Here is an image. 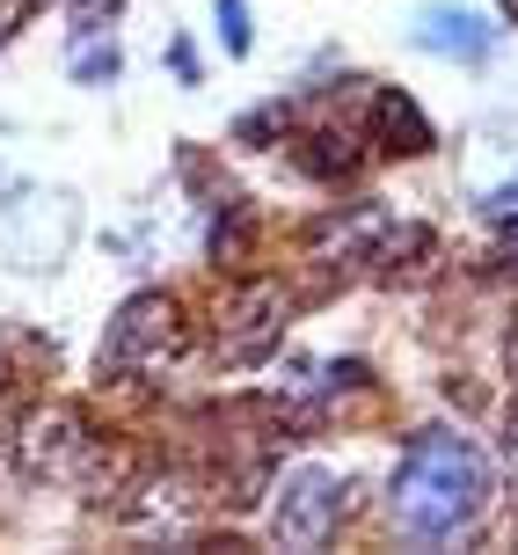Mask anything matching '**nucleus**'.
I'll return each mask as SVG.
<instances>
[{"label":"nucleus","instance_id":"1","mask_svg":"<svg viewBox=\"0 0 518 555\" xmlns=\"http://www.w3.org/2000/svg\"><path fill=\"white\" fill-rule=\"evenodd\" d=\"M490 504V461L482 446H467L461 431H424L410 446V461L394 468V527L410 541H453V533Z\"/></svg>","mask_w":518,"mask_h":555},{"label":"nucleus","instance_id":"2","mask_svg":"<svg viewBox=\"0 0 518 555\" xmlns=\"http://www.w3.org/2000/svg\"><path fill=\"white\" fill-rule=\"evenodd\" d=\"M183 307L168 293H132V300L109 314V336H103V373H154V365L183 359Z\"/></svg>","mask_w":518,"mask_h":555},{"label":"nucleus","instance_id":"3","mask_svg":"<svg viewBox=\"0 0 518 555\" xmlns=\"http://www.w3.org/2000/svg\"><path fill=\"white\" fill-rule=\"evenodd\" d=\"M285 307H293V300H285L277 278H248V285H234V293L219 300V314H212L219 359H226V365H256L277 336H285Z\"/></svg>","mask_w":518,"mask_h":555},{"label":"nucleus","instance_id":"4","mask_svg":"<svg viewBox=\"0 0 518 555\" xmlns=\"http://www.w3.org/2000/svg\"><path fill=\"white\" fill-rule=\"evenodd\" d=\"M336 512H344V482L328 468H300L285 482V498L271 512V533L277 548H322L328 533H336Z\"/></svg>","mask_w":518,"mask_h":555},{"label":"nucleus","instance_id":"5","mask_svg":"<svg viewBox=\"0 0 518 555\" xmlns=\"http://www.w3.org/2000/svg\"><path fill=\"white\" fill-rule=\"evenodd\" d=\"M23 468L44 475V482H88V468H95V439L81 431V416L59 410V416H44V424H29L23 431Z\"/></svg>","mask_w":518,"mask_h":555},{"label":"nucleus","instance_id":"6","mask_svg":"<svg viewBox=\"0 0 518 555\" xmlns=\"http://www.w3.org/2000/svg\"><path fill=\"white\" fill-rule=\"evenodd\" d=\"M416 44L424 52H445V59H482L490 52V23L467 15V8H424L416 15Z\"/></svg>","mask_w":518,"mask_h":555},{"label":"nucleus","instance_id":"7","mask_svg":"<svg viewBox=\"0 0 518 555\" xmlns=\"http://www.w3.org/2000/svg\"><path fill=\"white\" fill-rule=\"evenodd\" d=\"M373 139H380L387 154H424L431 146V125H424V111H416L402 88H380L373 95Z\"/></svg>","mask_w":518,"mask_h":555},{"label":"nucleus","instance_id":"8","mask_svg":"<svg viewBox=\"0 0 518 555\" xmlns=\"http://www.w3.org/2000/svg\"><path fill=\"white\" fill-rule=\"evenodd\" d=\"M314 146H300V162L314 168V176H351L358 168V146H336V132H307Z\"/></svg>","mask_w":518,"mask_h":555},{"label":"nucleus","instance_id":"9","mask_svg":"<svg viewBox=\"0 0 518 555\" xmlns=\"http://www.w3.org/2000/svg\"><path fill=\"white\" fill-rule=\"evenodd\" d=\"M219 37H226V52H248V8L242 0H219Z\"/></svg>","mask_w":518,"mask_h":555},{"label":"nucleus","instance_id":"10","mask_svg":"<svg viewBox=\"0 0 518 555\" xmlns=\"http://www.w3.org/2000/svg\"><path fill=\"white\" fill-rule=\"evenodd\" d=\"M504 446L518 453V402H511V416H504Z\"/></svg>","mask_w":518,"mask_h":555},{"label":"nucleus","instance_id":"11","mask_svg":"<svg viewBox=\"0 0 518 555\" xmlns=\"http://www.w3.org/2000/svg\"><path fill=\"white\" fill-rule=\"evenodd\" d=\"M8 395H15V380H8V365H0V402H8Z\"/></svg>","mask_w":518,"mask_h":555},{"label":"nucleus","instance_id":"12","mask_svg":"<svg viewBox=\"0 0 518 555\" xmlns=\"http://www.w3.org/2000/svg\"><path fill=\"white\" fill-rule=\"evenodd\" d=\"M511 373H518V336H511Z\"/></svg>","mask_w":518,"mask_h":555}]
</instances>
